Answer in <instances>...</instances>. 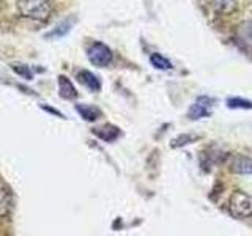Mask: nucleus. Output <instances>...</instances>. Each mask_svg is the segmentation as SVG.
Instances as JSON below:
<instances>
[{"mask_svg":"<svg viewBox=\"0 0 252 236\" xmlns=\"http://www.w3.org/2000/svg\"><path fill=\"white\" fill-rule=\"evenodd\" d=\"M197 139H199V136H194V134H185V136H180V137H177L175 140H173L172 147L173 148L183 147V145H188V144H192V142H195Z\"/></svg>","mask_w":252,"mask_h":236,"instance_id":"nucleus-15","label":"nucleus"},{"mask_svg":"<svg viewBox=\"0 0 252 236\" xmlns=\"http://www.w3.org/2000/svg\"><path fill=\"white\" fill-rule=\"evenodd\" d=\"M227 106L230 109H252V102L241 98H230L227 101Z\"/></svg>","mask_w":252,"mask_h":236,"instance_id":"nucleus-14","label":"nucleus"},{"mask_svg":"<svg viewBox=\"0 0 252 236\" xmlns=\"http://www.w3.org/2000/svg\"><path fill=\"white\" fill-rule=\"evenodd\" d=\"M94 134H96L98 137H101L102 140L106 142H112L118 137V134H120V131H118L115 126H102V128H98L94 129Z\"/></svg>","mask_w":252,"mask_h":236,"instance_id":"nucleus-11","label":"nucleus"},{"mask_svg":"<svg viewBox=\"0 0 252 236\" xmlns=\"http://www.w3.org/2000/svg\"><path fill=\"white\" fill-rule=\"evenodd\" d=\"M240 0H213V6L220 14H230L236 10Z\"/></svg>","mask_w":252,"mask_h":236,"instance_id":"nucleus-9","label":"nucleus"},{"mask_svg":"<svg viewBox=\"0 0 252 236\" xmlns=\"http://www.w3.org/2000/svg\"><path fill=\"white\" fill-rule=\"evenodd\" d=\"M232 172L240 175H252V159L246 156H235L232 161Z\"/></svg>","mask_w":252,"mask_h":236,"instance_id":"nucleus-6","label":"nucleus"},{"mask_svg":"<svg viewBox=\"0 0 252 236\" xmlns=\"http://www.w3.org/2000/svg\"><path fill=\"white\" fill-rule=\"evenodd\" d=\"M213 102L215 99L208 98V96H199L195 99L194 104L189 107V112L188 117L191 120H200V118L205 117H210L211 115V107H213Z\"/></svg>","mask_w":252,"mask_h":236,"instance_id":"nucleus-4","label":"nucleus"},{"mask_svg":"<svg viewBox=\"0 0 252 236\" xmlns=\"http://www.w3.org/2000/svg\"><path fill=\"white\" fill-rule=\"evenodd\" d=\"M13 71H14V73L21 74V76H24L26 79H32V73H30L29 66H26V65H21V63H14V65H13Z\"/></svg>","mask_w":252,"mask_h":236,"instance_id":"nucleus-16","label":"nucleus"},{"mask_svg":"<svg viewBox=\"0 0 252 236\" xmlns=\"http://www.w3.org/2000/svg\"><path fill=\"white\" fill-rule=\"evenodd\" d=\"M76 110L82 115V118H84V120H87V121H94V120H96V118L101 115V112H99V110H98L96 107L85 106V104H79V106H76Z\"/></svg>","mask_w":252,"mask_h":236,"instance_id":"nucleus-10","label":"nucleus"},{"mask_svg":"<svg viewBox=\"0 0 252 236\" xmlns=\"http://www.w3.org/2000/svg\"><path fill=\"white\" fill-rule=\"evenodd\" d=\"M150 61H152V65L158 69H170L172 68V63L162 57L161 54H153L152 57H150Z\"/></svg>","mask_w":252,"mask_h":236,"instance_id":"nucleus-13","label":"nucleus"},{"mask_svg":"<svg viewBox=\"0 0 252 236\" xmlns=\"http://www.w3.org/2000/svg\"><path fill=\"white\" fill-rule=\"evenodd\" d=\"M238 44L249 52H252V22H243L236 31Z\"/></svg>","mask_w":252,"mask_h":236,"instance_id":"nucleus-5","label":"nucleus"},{"mask_svg":"<svg viewBox=\"0 0 252 236\" xmlns=\"http://www.w3.org/2000/svg\"><path fill=\"white\" fill-rule=\"evenodd\" d=\"M77 79H79V82L84 84L87 88H90L92 91H99L101 90V82H99V79L92 74L90 71H79L77 73Z\"/></svg>","mask_w":252,"mask_h":236,"instance_id":"nucleus-7","label":"nucleus"},{"mask_svg":"<svg viewBox=\"0 0 252 236\" xmlns=\"http://www.w3.org/2000/svg\"><path fill=\"white\" fill-rule=\"evenodd\" d=\"M10 208H11L10 195H8V192L3 191V189H0V219L5 217L8 212H10Z\"/></svg>","mask_w":252,"mask_h":236,"instance_id":"nucleus-12","label":"nucleus"},{"mask_svg":"<svg viewBox=\"0 0 252 236\" xmlns=\"http://www.w3.org/2000/svg\"><path fill=\"white\" fill-rule=\"evenodd\" d=\"M18 13L26 19L44 22L52 14L51 0H18Z\"/></svg>","mask_w":252,"mask_h":236,"instance_id":"nucleus-1","label":"nucleus"},{"mask_svg":"<svg viewBox=\"0 0 252 236\" xmlns=\"http://www.w3.org/2000/svg\"><path fill=\"white\" fill-rule=\"evenodd\" d=\"M59 88H60V96L65 98V99H73L77 94L74 85L71 84V81H68L65 76L59 77Z\"/></svg>","mask_w":252,"mask_h":236,"instance_id":"nucleus-8","label":"nucleus"},{"mask_svg":"<svg viewBox=\"0 0 252 236\" xmlns=\"http://www.w3.org/2000/svg\"><path fill=\"white\" fill-rule=\"evenodd\" d=\"M68 30H69V24L63 22V24H60V26L57 27V30H54L52 33L47 35V36H62V35H65Z\"/></svg>","mask_w":252,"mask_h":236,"instance_id":"nucleus-17","label":"nucleus"},{"mask_svg":"<svg viewBox=\"0 0 252 236\" xmlns=\"http://www.w3.org/2000/svg\"><path fill=\"white\" fill-rule=\"evenodd\" d=\"M228 211L235 217H251L252 216V197L243 191H236L228 200Z\"/></svg>","mask_w":252,"mask_h":236,"instance_id":"nucleus-2","label":"nucleus"},{"mask_svg":"<svg viewBox=\"0 0 252 236\" xmlns=\"http://www.w3.org/2000/svg\"><path fill=\"white\" fill-rule=\"evenodd\" d=\"M89 60L94 66H107L112 61V51L102 43H93L89 47Z\"/></svg>","mask_w":252,"mask_h":236,"instance_id":"nucleus-3","label":"nucleus"}]
</instances>
